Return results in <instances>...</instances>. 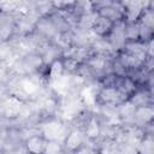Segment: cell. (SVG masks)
Wrapping results in <instances>:
<instances>
[{"mask_svg":"<svg viewBox=\"0 0 154 154\" xmlns=\"http://www.w3.org/2000/svg\"><path fill=\"white\" fill-rule=\"evenodd\" d=\"M126 96L123 95L114 87L97 85L94 97V108L97 107H119L126 101Z\"/></svg>","mask_w":154,"mask_h":154,"instance_id":"cell-1","label":"cell"},{"mask_svg":"<svg viewBox=\"0 0 154 154\" xmlns=\"http://www.w3.org/2000/svg\"><path fill=\"white\" fill-rule=\"evenodd\" d=\"M16 17L13 13L0 7V41H8L14 36Z\"/></svg>","mask_w":154,"mask_h":154,"instance_id":"cell-2","label":"cell"},{"mask_svg":"<svg viewBox=\"0 0 154 154\" xmlns=\"http://www.w3.org/2000/svg\"><path fill=\"white\" fill-rule=\"evenodd\" d=\"M124 22L125 20H119L113 24V28L111 30V32L107 35L106 40L109 43V46L112 47V49L114 51V53H117L118 51H120L125 43V37H124Z\"/></svg>","mask_w":154,"mask_h":154,"instance_id":"cell-3","label":"cell"},{"mask_svg":"<svg viewBox=\"0 0 154 154\" xmlns=\"http://www.w3.org/2000/svg\"><path fill=\"white\" fill-rule=\"evenodd\" d=\"M135 107L153 105V88L146 85H138L137 89L128 99Z\"/></svg>","mask_w":154,"mask_h":154,"instance_id":"cell-4","label":"cell"},{"mask_svg":"<svg viewBox=\"0 0 154 154\" xmlns=\"http://www.w3.org/2000/svg\"><path fill=\"white\" fill-rule=\"evenodd\" d=\"M48 140L41 134V131L34 132L29 135L24 140V147L25 152H31V153H45L46 147H47Z\"/></svg>","mask_w":154,"mask_h":154,"instance_id":"cell-5","label":"cell"},{"mask_svg":"<svg viewBox=\"0 0 154 154\" xmlns=\"http://www.w3.org/2000/svg\"><path fill=\"white\" fill-rule=\"evenodd\" d=\"M113 24L114 22L105 18V17H101L96 13L95 16V19L91 24V28H90V31L94 34L95 37H99V38H106L107 35L111 32L112 28H113Z\"/></svg>","mask_w":154,"mask_h":154,"instance_id":"cell-6","label":"cell"},{"mask_svg":"<svg viewBox=\"0 0 154 154\" xmlns=\"http://www.w3.org/2000/svg\"><path fill=\"white\" fill-rule=\"evenodd\" d=\"M72 8L76 11V13L79 17L88 16V14L95 13V1L94 0H75Z\"/></svg>","mask_w":154,"mask_h":154,"instance_id":"cell-7","label":"cell"},{"mask_svg":"<svg viewBox=\"0 0 154 154\" xmlns=\"http://www.w3.org/2000/svg\"><path fill=\"white\" fill-rule=\"evenodd\" d=\"M124 37L126 41H140V28L136 20L124 22Z\"/></svg>","mask_w":154,"mask_h":154,"instance_id":"cell-8","label":"cell"},{"mask_svg":"<svg viewBox=\"0 0 154 154\" xmlns=\"http://www.w3.org/2000/svg\"><path fill=\"white\" fill-rule=\"evenodd\" d=\"M154 134L146 132L140 143L137 144V153L141 154H152L154 153Z\"/></svg>","mask_w":154,"mask_h":154,"instance_id":"cell-9","label":"cell"}]
</instances>
